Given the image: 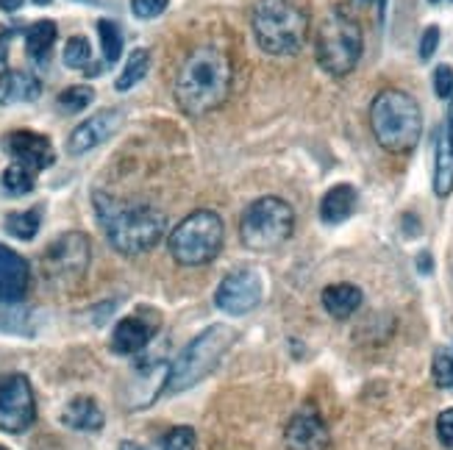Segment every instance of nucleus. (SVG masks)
<instances>
[{
  "label": "nucleus",
  "mask_w": 453,
  "mask_h": 450,
  "mask_svg": "<svg viewBox=\"0 0 453 450\" xmlns=\"http://www.w3.org/2000/svg\"><path fill=\"white\" fill-rule=\"evenodd\" d=\"M234 81L231 58L218 45H198L175 75V103L189 117H203L226 103Z\"/></svg>",
  "instance_id": "1"
},
{
  "label": "nucleus",
  "mask_w": 453,
  "mask_h": 450,
  "mask_svg": "<svg viewBox=\"0 0 453 450\" xmlns=\"http://www.w3.org/2000/svg\"><path fill=\"white\" fill-rule=\"evenodd\" d=\"M95 214L101 220L106 240L117 253L140 256L165 237V211L145 203H123L106 192H95Z\"/></svg>",
  "instance_id": "2"
},
{
  "label": "nucleus",
  "mask_w": 453,
  "mask_h": 450,
  "mask_svg": "<svg viewBox=\"0 0 453 450\" xmlns=\"http://www.w3.org/2000/svg\"><path fill=\"white\" fill-rule=\"evenodd\" d=\"M370 128L387 153L406 156L423 136V111L409 92L384 89L370 103Z\"/></svg>",
  "instance_id": "3"
},
{
  "label": "nucleus",
  "mask_w": 453,
  "mask_h": 450,
  "mask_svg": "<svg viewBox=\"0 0 453 450\" xmlns=\"http://www.w3.org/2000/svg\"><path fill=\"white\" fill-rule=\"evenodd\" d=\"M256 45L270 56L301 53L309 36V14L289 0H256L250 11Z\"/></svg>",
  "instance_id": "4"
},
{
  "label": "nucleus",
  "mask_w": 453,
  "mask_h": 450,
  "mask_svg": "<svg viewBox=\"0 0 453 450\" xmlns=\"http://www.w3.org/2000/svg\"><path fill=\"white\" fill-rule=\"evenodd\" d=\"M236 342V331L231 325H209L206 331H201L181 354L173 362L170 373H167V384L165 393L179 395L184 389H192L195 384H201L209 373H214V367L220 364V359L231 350V345Z\"/></svg>",
  "instance_id": "5"
},
{
  "label": "nucleus",
  "mask_w": 453,
  "mask_h": 450,
  "mask_svg": "<svg viewBox=\"0 0 453 450\" xmlns=\"http://www.w3.org/2000/svg\"><path fill=\"white\" fill-rule=\"evenodd\" d=\"M226 242L223 217L211 209H198L170 231V256L181 267H203L218 259Z\"/></svg>",
  "instance_id": "6"
},
{
  "label": "nucleus",
  "mask_w": 453,
  "mask_h": 450,
  "mask_svg": "<svg viewBox=\"0 0 453 450\" xmlns=\"http://www.w3.org/2000/svg\"><path fill=\"white\" fill-rule=\"evenodd\" d=\"M365 48L362 28L345 11H331L314 36V56H318L320 70L334 78H342L357 70Z\"/></svg>",
  "instance_id": "7"
},
{
  "label": "nucleus",
  "mask_w": 453,
  "mask_h": 450,
  "mask_svg": "<svg viewBox=\"0 0 453 450\" xmlns=\"http://www.w3.org/2000/svg\"><path fill=\"white\" fill-rule=\"evenodd\" d=\"M292 231H295L292 206L281 198H273V194L253 201L242 211V220H240L242 245L259 253L281 248L292 237Z\"/></svg>",
  "instance_id": "8"
},
{
  "label": "nucleus",
  "mask_w": 453,
  "mask_h": 450,
  "mask_svg": "<svg viewBox=\"0 0 453 450\" xmlns=\"http://www.w3.org/2000/svg\"><path fill=\"white\" fill-rule=\"evenodd\" d=\"M92 262V242L81 231H67L56 237L39 259V272L45 284L56 289H73L87 276Z\"/></svg>",
  "instance_id": "9"
},
{
  "label": "nucleus",
  "mask_w": 453,
  "mask_h": 450,
  "mask_svg": "<svg viewBox=\"0 0 453 450\" xmlns=\"http://www.w3.org/2000/svg\"><path fill=\"white\" fill-rule=\"evenodd\" d=\"M36 420V398L23 373L0 376V431L23 434Z\"/></svg>",
  "instance_id": "10"
},
{
  "label": "nucleus",
  "mask_w": 453,
  "mask_h": 450,
  "mask_svg": "<svg viewBox=\"0 0 453 450\" xmlns=\"http://www.w3.org/2000/svg\"><path fill=\"white\" fill-rule=\"evenodd\" d=\"M262 301V278L256 270H234L220 281L218 292H214V303L226 315H248Z\"/></svg>",
  "instance_id": "11"
},
{
  "label": "nucleus",
  "mask_w": 453,
  "mask_h": 450,
  "mask_svg": "<svg viewBox=\"0 0 453 450\" xmlns=\"http://www.w3.org/2000/svg\"><path fill=\"white\" fill-rule=\"evenodd\" d=\"M162 328V315L156 309H136L134 315L120 320L111 331V350L120 356H134L156 337Z\"/></svg>",
  "instance_id": "12"
},
{
  "label": "nucleus",
  "mask_w": 453,
  "mask_h": 450,
  "mask_svg": "<svg viewBox=\"0 0 453 450\" xmlns=\"http://www.w3.org/2000/svg\"><path fill=\"white\" fill-rule=\"evenodd\" d=\"M284 445L287 450H328L331 445L328 425L311 403L298 408L289 417L284 428Z\"/></svg>",
  "instance_id": "13"
},
{
  "label": "nucleus",
  "mask_w": 453,
  "mask_h": 450,
  "mask_svg": "<svg viewBox=\"0 0 453 450\" xmlns=\"http://www.w3.org/2000/svg\"><path fill=\"white\" fill-rule=\"evenodd\" d=\"M4 148L17 164H23V167L34 170V172L48 170L56 162V150H53L50 140L45 133H36V131H12V133H6Z\"/></svg>",
  "instance_id": "14"
},
{
  "label": "nucleus",
  "mask_w": 453,
  "mask_h": 450,
  "mask_svg": "<svg viewBox=\"0 0 453 450\" xmlns=\"http://www.w3.org/2000/svg\"><path fill=\"white\" fill-rule=\"evenodd\" d=\"M120 123H123V117L117 109H106V111L92 114L89 120H84L70 133L67 153L70 156H84V153L95 150L97 145H104L117 128H120Z\"/></svg>",
  "instance_id": "15"
},
{
  "label": "nucleus",
  "mask_w": 453,
  "mask_h": 450,
  "mask_svg": "<svg viewBox=\"0 0 453 450\" xmlns=\"http://www.w3.org/2000/svg\"><path fill=\"white\" fill-rule=\"evenodd\" d=\"M31 286V267L17 250L0 245V303H19Z\"/></svg>",
  "instance_id": "16"
},
{
  "label": "nucleus",
  "mask_w": 453,
  "mask_h": 450,
  "mask_svg": "<svg viewBox=\"0 0 453 450\" xmlns=\"http://www.w3.org/2000/svg\"><path fill=\"white\" fill-rule=\"evenodd\" d=\"M106 423L104 417V408L97 406L95 398H73L67 406H65V412H62V425H67L70 431H81V434H95V431H101Z\"/></svg>",
  "instance_id": "17"
},
{
  "label": "nucleus",
  "mask_w": 453,
  "mask_h": 450,
  "mask_svg": "<svg viewBox=\"0 0 453 450\" xmlns=\"http://www.w3.org/2000/svg\"><path fill=\"white\" fill-rule=\"evenodd\" d=\"M42 95V81L28 70H9L0 78V106L31 103Z\"/></svg>",
  "instance_id": "18"
},
{
  "label": "nucleus",
  "mask_w": 453,
  "mask_h": 450,
  "mask_svg": "<svg viewBox=\"0 0 453 450\" xmlns=\"http://www.w3.org/2000/svg\"><path fill=\"white\" fill-rule=\"evenodd\" d=\"M357 203H359V194L350 184L331 187L320 201V220L326 225H340L350 217L353 211H357Z\"/></svg>",
  "instance_id": "19"
},
{
  "label": "nucleus",
  "mask_w": 453,
  "mask_h": 450,
  "mask_svg": "<svg viewBox=\"0 0 453 450\" xmlns=\"http://www.w3.org/2000/svg\"><path fill=\"white\" fill-rule=\"evenodd\" d=\"M323 309L334 320H348L365 301L362 289L353 284H331L323 289Z\"/></svg>",
  "instance_id": "20"
},
{
  "label": "nucleus",
  "mask_w": 453,
  "mask_h": 450,
  "mask_svg": "<svg viewBox=\"0 0 453 450\" xmlns=\"http://www.w3.org/2000/svg\"><path fill=\"white\" fill-rule=\"evenodd\" d=\"M434 192L437 198H448L453 192V142L448 126L437 131V142H434Z\"/></svg>",
  "instance_id": "21"
},
{
  "label": "nucleus",
  "mask_w": 453,
  "mask_h": 450,
  "mask_svg": "<svg viewBox=\"0 0 453 450\" xmlns=\"http://www.w3.org/2000/svg\"><path fill=\"white\" fill-rule=\"evenodd\" d=\"M58 36V28L53 19H36V23L26 31V48H28V56L36 58V62H45L53 42Z\"/></svg>",
  "instance_id": "22"
},
{
  "label": "nucleus",
  "mask_w": 453,
  "mask_h": 450,
  "mask_svg": "<svg viewBox=\"0 0 453 450\" xmlns=\"http://www.w3.org/2000/svg\"><path fill=\"white\" fill-rule=\"evenodd\" d=\"M148 70H150V53H148L145 48H136V50L128 56V62H126V67L120 70V75H117L114 89H117V92H128V89H134V87L140 84L142 78L148 75Z\"/></svg>",
  "instance_id": "23"
},
{
  "label": "nucleus",
  "mask_w": 453,
  "mask_h": 450,
  "mask_svg": "<svg viewBox=\"0 0 453 450\" xmlns=\"http://www.w3.org/2000/svg\"><path fill=\"white\" fill-rule=\"evenodd\" d=\"M39 223H42V214H39V209L6 214V231L12 233L14 240H23V242H31L36 237Z\"/></svg>",
  "instance_id": "24"
},
{
  "label": "nucleus",
  "mask_w": 453,
  "mask_h": 450,
  "mask_svg": "<svg viewBox=\"0 0 453 450\" xmlns=\"http://www.w3.org/2000/svg\"><path fill=\"white\" fill-rule=\"evenodd\" d=\"M97 36H101V48H104V65L111 67L120 62L123 56V31L111 19H101L97 23Z\"/></svg>",
  "instance_id": "25"
},
{
  "label": "nucleus",
  "mask_w": 453,
  "mask_h": 450,
  "mask_svg": "<svg viewBox=\"0 0 453 450\" xmlns=\"http://www.w3.org/2000/svg\"><path fill=\"white\" fill-rule=\"evenodd\" d=\"M62 62L70 70H87L92 62V48H89V39L87 36H70L65 53H62Z\"/></svg>",
  "instance_id": "26"
},
{
  "label": "nucleus",
  "mask_w": 453,
  "mask_h": 450,
  "mask_svg": "<svg viewBox=\"0 0 453 450\" xmlns=\"http://www.w3.org/2000/svg\"><path fill=\"white\" fill-rule=\"evenodd\" d=\"M4 187L9 194L19 198V194H28L34 189V170L23 167V164H9L6 172H4Z\"/></svg>",
  "instance_id": "27"
},
{
  "label": "nucleus",
  "mask_w": 453,
  "mask_h": 450,
  "mask_svg": "<svg viewBox=\"0 0 453 450\" xmlns=\"http://www.w3.org/2000/svg\"><path fill=\"white\" fill-rule=\"evenodd\" d=\"M431 378L440 389H450L453 386V350L448 347H437L434 359H431Z\"/></svg>",
  "instance_id": "28"
},
{
  "label": "nucleus",
  "mask_w": 453,
  "mask_h": 450,
  "mask_svg": "<svg viewBox=\"0 0 453 450\" xmlns=\"http://www.w3.org/2000/svg\"><path fill=\"white\" fill-rule=\"evenodd\" d=\"M95 101V92L92 87H67L62 95H58V109L67 111V114H78V111H84L89 103Z\"/></svg>",
  "instance_id": "29"
},
{
  "label": "nucleus",
  "mask_w": 453,
  "mask_h": 450,
  "mask_svg": "<svg viewBox=\"0 0 453 450\" xmlns=\"http://www.w3.org/2000/svg\"><path fill=\"white\" fill-rule=\"evenodd\" d=\"M159 447L162 450H195L198 447V437H195L189 425H175L159 439Z\"/></svg>",
  "instance_id": "30"
},
{
  "label": "nucleus",
  "mask_w": 453,
  "mask_h": 450,
  "mask_svg": "<svg viewBox=\"0 0 453 450\" xmlns=\"http://www.w3.org/2000/svg\"><path fill=\"white\" fill-rule=\"evenodd\" d=\"M167 6H170V0H131V11H134V17H140V19L159 17V14H165Z\"/></svg>",
  "instance_id": "31"
},
{
  "label": "nucleus",
  "mask_w": 453,
  "mask_h": 450,
  "mask_svg": "<svg viewBox=\"0 0 453 450\" xmlns=\"http://www.w3.org/2000/svg\"><path fill=\"white\" fill-rule=\"evenodd\" d=\"M434 92H437V97H453V67H448V65H440L437 70H434Z\"/></svg>",
  "instance_id": "32"
},
{
  "label": "nucleus",
  "mask_w": 453,
  "mask_h": 450,
  "mask_svg": "<svg viewBox=\"0 0 453 450\" xmlns=\"http://www.w3.org/2000/svg\"><path fill=\"white\" fill-rule=\"evenodd\" d=\"M437 45H440V28L437 26H428L420 36V58L428 62L431 56L437 53Z\"/></svg>",
  "instance_id": "33"
},
{
  "label": "nucleus",
  "mask_w": 453,
  "mask_h": 450,
  "mask_svg": "<svg viewBox=\"0 0 453 450\" xmlns=\"http://www.w3.org/2000/svg\"><path fill=\"white\" fill-rule=\"evenodd\" d=\"M437 437L445 447H453V408H445L437 417Z\"/></svg>",
  "instance_id": "34"
},
{
  "label": "nucleus",
  "mask_w": 453,
  "mask_h": 450,
  "mask_svg": "<svg viewBox=\"0 0 453 450\" xmlns=\"http://www.w3.org/2000/svg\"><path fill=\"white\" fill-rule=\"evenodd\" d=\"M6 39H12V31L0 34V78L9 72V50H6Z\"/></svg>",
  "instance_id": "35"
},
{
  "label": "nucleus",
  "mask_w": 453,
  "mask_h": 450,
  "mask_svg": "<svg viewBox=\"0 0 453 450\" xmlns=\"http://www.w3.org/2000/svg\"><path fill=\"white\" fill-rule=\"evenodd\" d=\"M23 4H26V0H0V9L12 14V11H17L19 6H23Z\"/></svg>",
  "instance_id": "36"
},
{
  "label": "nucleus",
  "mask_w": 453,
  "mask_h": 450,
  "mask_svg": "<svg viewBox=\"0 0 453 450\" xmlns=\"http://www.w3.org/2000/svg\"><path fill=\"white\" fill-rule=\"evenodd\" d=\"M418 267H420V272H426V276H428V272H431V256H428V253H420Z\"/></svg>",
  "instance_id": "37"
},
{
  "label": "nucleus",
  "mask_w": 453,
  "mask_h": 450,
  "mask_svg": "<svg viewBox=\"0 0 453 450\" xmlns=\"http://www.w3.org/2000/svg\"><path fill=\"white\" fill-rule=\"evenodd\" d=\"M448 133H450V142H453V97H450V114H448Z\"/></svg>",
  "instance_id": "38"
},
{
  "label": "nucleus",
  "mask_w": 453,
  "mask_h": 450,
  "mask_svg": "<svg viewBox=\"0 0 453 450\" xmlns=\"http://www.w3.org/2000/svg\"><path fill=\"white\" fill-rule=\"evenodd\" d=\"M120 450H148V447L136 445V442H123V445H120Z\"/></svg>",
  "instance_id": "39"
},
{
  "label": "nucleus",
  "mask_w": 453,
  "mask_h": 450,
  "mask_svg": "<svg viewBox=\"0 0 453 450\" xmlns=\"http://www.w3.org/2000/svg\"><path fill=\"white\" fill-rule=\"evenodd\" d=\"M34 4H36V6H48V4H50V0H34Z\"/></svg>",
  "instance_id": "40"
},
{
  "label": "nucleus",
  "mask_w": 453,
  "mask_h": 450,
  "mask_svg": "<svg viewBox=\"0 0 453 450\" xmlns=\"http://www.w3.org/2000/svg\"><path fill=\"white\" fill-rule=\"evenodd\" d=\"M359 4H384V0H359Z\"/></svg>",
  "instance_id": "41"
},
{
  "label": "nucleus",
  "mask_w": 453,
  "mask_h": 450,
  "mask_svg": "<svg viewBox=\"0 0 453 450\" xmlns=\"http://www.w3.org/2000/svg\"><path fill=\"white\" fill-rule=\"evenodd\" d=\"M428 4H440V0H428Z\"/></svg>",
  "instance_id": "42"
},
{
  "label": "nucleus",
  "mask_w": 453,
  "mask_h": 450,
  "mask_svg": "<svg viewBox=\"0 0 453 450\" xmlns=\"http://www.w3.org/2000/svg\"><path fill=\"white\" fill-rule=\"evenodd\" d=\"M0 450H9V447H4V445H0Z\"/></svg>",
  "instance_id": "43"
}]
</instances>
